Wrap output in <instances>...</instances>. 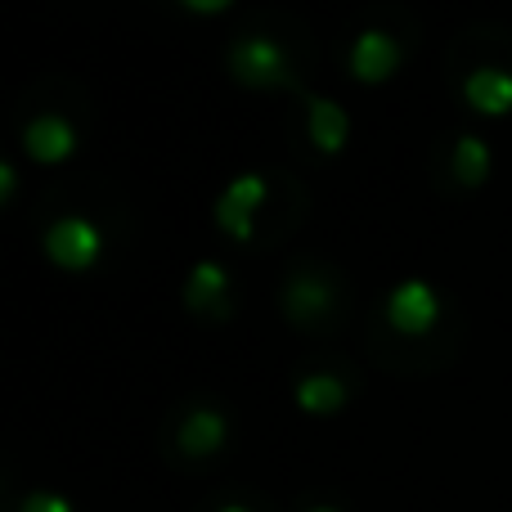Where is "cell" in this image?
<instances>
[{
    "instance_id": "1",
    "label": "cell",
    "mask_w": 512,
    "mask_h": 512,
    "mask_svg": "<svg viewBox=\"0 0 512 512\" xmlns=\"http://www.w3.org/2000/svg\"><path fill=\"white\" fill-rule=\"evenodd\" d=\"M230 72L243 81V86H279L288 81V54L274 36H234L230 45Z\"/></svg>"
},
{
    "instance_id": "15",
    "label": "cell",
    "mask_w": 512,
    "mask_h": 512,
    "mask_svg": "<svg viewBox=\"0 0 512 512\" xmlns=\"http://www.w3.org/2000/svg\"><path fill=\"white\" fill-rule=\"evenodd\" d=\"M185 9H194V14H221L225 0H180Z\"/></svg>"
},
{
    "instance_id": "10",
    "label": "cell",
    "mask_w": 512,
    "mask_h": 512,
    "mask_svg": "<svg viewBox=\"0 0 512 512\" xmlns=\"http://www.w3.org/2000/svg\"><path fill=\"white\" fill-rule=\"evenodd\" d=\"M463 95L481 108V113H508L512 108V72L508 68H472L463 81Z\"/></svg>"
},
{
    "instance_id": "18",
    "label": "cell",
    "mask_w": 512,
    "mask_h": 512,
    "mask_svg": "<svg viewBox=\"0 0 512 512\" xmlns=\"http://www.w3.org/2000/svg\"><path fill=\"white\" fill-rule=\"evenodd\" d=\"M306 512H337L333 504H315V508H306Z\"/></svg>"
},
{
    "instance_id": "11",
    "label": "cell",
    "mask_w": 512,
    "mask_h": 512,
    "mask_svg": "<svg viewBox=\"0 0 512 512\" xmlns=\"http://www.w3.org/2000/svg\"><path fill=\"white\" fill-rule=\"evenodd\" d=\"M225 292H230V274H225L221 261H198L194 270H189L185 301L194 310H216V315H225Z\"/></svg>"
},
{
    "instance_id": "3",
    "label": "cell",
    "mask_w": 512,
    "mask_h": 512,
    "mask_svg": "<svg viewBox=\"0 0 512 512\" xmlns=\"http://www.w3.org/2000/svg\"><path fill=\"white\" fill-rule=\"evenodd\" d=\"M265 198V176L261 171H239L230 185L216 194V225H221L230 239H248L252 234V216Z\"/></svg>"
},
{
    "instance_id": "6",
    "label": "cell",
    "mask_w": 512,
    "mask_h": 512,
    "mask_svg": "<svg viewBox=\"0 0 512 512\" xmlns=\"http://www.w3.org/2000/svg\"><path fill=\"white\" fill-rule=\"evenodd\" d=\"M23 149L32 153L36 162H59L77 149V131H72V122L59 113H36V117H27V126H23Z\"/></svg>"
},
{
    "instance_id": "17",
    "label": "cell",
    "mask_w": 512,
    "mask_h": 512,
    "mask_svg": "<svg viewBox=\"0 0 512 512\" xmlns=\"http://www.w3.org/2000/svg\"><path fill=\"white\" fill-rule=\"evenodd\" d=\"M216 512H252L248 504H225V508H216Z\"/></svg>"
},
{
    "instance_id": "4",
    "label": "cell",
    "mask_w": 512,
    "mask_h": 512,
    "mask_svg": "<svg viewBox=\"0 0 512 512\" xmlns=\"http://www.w3.org/2000/svg\"><path fill=\"white\" fill-rule=\"evenodd\" d=\"M436 315H441V292L427 279H400L387 292V319L400 333H427L436 324Z\"/></svg>"
},
{
    "instance_id": "16",
    "label": "cell",
    "mask_w": 512,
    "mask_h": 512,
    "mask_svg": "<svg viewBox=\"0 0 512 512\" xmlns=\"http://www.w3.org/2000/svg\"><path fill=\"white\" fill-rule=\"evenodd\" d=\"M14 180H18V176H14V162L5 158V162H0V198H9V189H14Z\"/></svg>"
},
{
    "instance_id": "8",
    "label": "cell",
    "mask_w": 512,
    "mask_h": 512,
    "mask_svg": "<svg viewBox=\"0 0 512 512\" xmlns=\"http://www.w3.org/2000/svg\"><path fill=\"white\" fill-rule=\"evenodd\" d=\"M328 301H333V288L310 270H297L288 283H283V310H288L292 319H301V324H310V319L324 315Z\"/></svg>"
},
{
    "instance_id": "2",
    "label": "cell",
    "mask_w": 512,
    "mask_h": 512,
    "mask_svg": "<svg viewBox=\"0 0 512 512\" xmlns=\"http://www.w3.org/2000/svg\"><path fill=\"white\" fill-rule=\"evenodd\" d=\"M104 248V234L90 216H59L45 225V256L63 270H86Z\"/></svg>"
},
{
    "instance_id": "5",
    "label": "cell",
    "mask_w": 512,
    "mask_h": 512,
    "mask_svg": "<svg viewBox=\"0 0 512 512\" xmlns=\"http://www.w3.org/2000/svg\"><path fill=\"white\" fill-rule=\"evenodd\" d=\"M400 63V41L382 27H364L360 36L351 41V72L360 81H382L391 77Z\"/></svg>"
},
{
    "instance_id": "7",
    "label": "cell",
    "mask_w": 512,
    "mask_h": 512,
    "mask_svg": "<svg viewBox=\"0 0 512 512\" xmlns=\"http://www.w3.org/2000/svg\"><path fill=\"white\" fill-rule=\"evenodd\" d=\"M225 436H230V418H225L216 405H198V409H189L185 423H180V450L203 459V454L221 450Z\"/></svg>"
},
{
    "instance_id": "14",
    "label": "cell",
    "mask_w": 512,
    "mask_h": 512,
    "mask_svg": "<svg viewBox=\"0 0 512 512\" xmlns=\"http://www.w3.org/2000/svg\"><path fill=\"white\" fill-rule=\"evenodd\" d=\"M18 512H72V499L59 490H32V495H23Z\"/></svg>"
},
{
    "instance_id": "13",
    "label": "cell",
    "mask_w": 512,
    "mask_h": 512,
    "mask_svg": "<svg viewBox=\"0 0 512 512\" xmlns=\"http://www.w3.org/2000/svg\"><path fill=\"white\" fill-rule=\"evenodd\" d=\"M486 171H490L486 140H481L477 131H463L459 140H454V180H463V185H481Z\"/></svg>"
},
{
    "instance_id": "12",
    "label": "cell",
    "mask_w": 512,
    "mask_h": 512,
    "mask_svg": "<svg viewBox=\"0 0 512 512\" xmlns=\"http://www.w3.org/2000/svg\"><path fill=\"white\" fill-rule=\"evenodd\" d=\"M297 405L306 409V414H333L337 405L346 400V387L333 378V373H306V378H297Z\"/></svg>"
},
{
    "instance_id": "9",
    "label": "cell",
    "mask_w": 512,
    "mask_h": 512,
    "mask_svg": "<svg viewBox=\"0 0 512 512\" xmlns=\"http://www.w3.org/2000/svg\"><path fill=\"white\" fill-rule=\"evenodd\" d=\"M306 126H310V144H315V149H324V153L342 149L346 131H351L342 104H337V99H324V95H310L306 99Z\"/></svg>"
}]
</instances>
